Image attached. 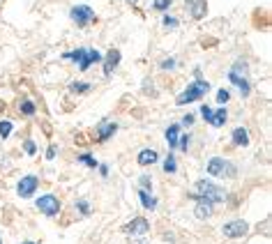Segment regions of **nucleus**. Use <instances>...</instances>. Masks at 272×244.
Wrapping results in <instances>:
<instances>
[{
    "label": "nucleus",
    "mask_w": 272,
    "mask_h": 244,
    "mask_svg": "<svg viewBox=\"0 0 272 244\" xmlns=\"http://www.w3.org/2000/svg\"><path fill=\"white\" fill-rule=\"evenodd\" d=\"M189 198L194 200H208V203H222L226 200V191L222 189L219 185H215L212 180H198L194 185V194H189Z\"/></svg>",
    "instance_id": "obj_1"
},
{
    "label": "nucleus",
    "mask_w": 272,
    "mask_h": 244,
    "mask_svg": "<svg viewBox=\"0 0 272 244\" xmlns=\"http://www.w3.org/2000/svg\"><path fill=\"white\" fill-rule=\"evenodd\" d=\"M249 67H247V60H235V65L228 69V81L240 90L242 97H249L252 92V83H249Z\"/></svg>",
    "instance_id": "obj_2"
},
{
    "label": "nucleus",
    "mask_w": 272,
    "mask_h": 244,
    "mask_svg": "<svg viewBox=\"0 0 272 244\" xmlns=\"http://www.w3.org/2000/svg\"><path fill=\"white\" fill-rule=\"evenodd\" d=\"M210 92V83L203 79H196L194 83L187 85V90H182L180 95L176 99V106H185V104H192V101H198Z\"/></svg>",
    "instance_id": "obj_3"
},
{
    "label": "nucleus",
    "mask_w": 272,
    "mask_h": 244,
    "mask_svg": "<svg viewBox=\"0 0 272 244\" xmlns=\"http://www.w3.org/2000/svg\"><path fill=\"white\" fill-rule=\"evenodd\" d=\"M235 173H237L235 166L228 164L222 157H212L208 161V175H212V178H235Z\"/></svg>",
    "instance_id": "obj_4"
},
{
    "label": "nucleus",
    "mask_w": 272,
    "mask_h": 244,
    "mask_svg": "<svg viewBox=\"0 0 272 244\" xmlns=\"http://www.w3.org/2000/svg\"><path fill=\"white\" fill-rule=\"evenodd\" d=\"M70 19L74 21L79 28H86L88 23H92V21H95V12H92L90 5H76V7H72Z\"/></svg>",
    "instance_id": "obj_5"
},
{
    "label": "nucleus",
    "mask_w": 272,
    "mask_h": 244,
    "mask_svg": "<svg viewBox=\"0 0 272 244\" xmlns=\"http://www.w3.org/2000/svg\"><path fill=\"white\" fill-rule=\"evenodd\" d=\"M35 205H37V210H40L42 215H46V217H56L58 212H60V200H58V196H53V194L40 196Z\"/></svg>",
    "instance_id": "obj_6"
},
{
    "label": "nucleus",
    "mask_w": 272,
    "mask_h": 244,
    "mask_svg": "<svg viewBox=\"0 0 272 244\" xmlns=\"http://www.w3.org/2000/svg\"><path fill=\"white\" fill-rule=\"evenodd\" d=\"M222 233H224V237H231V239L245 237V235L249 233V224L242 219H233V221H228V224L222 226Z\"/></svg>",
    "instance_id": "obj_7"
},
{
    "label": "nucleus",
    "mask_w": 272,
    "mask_h": 244,
    "mask_svg": "<svg viewBox=\"0 0 272 244\" xmlns=\"http://www.w3.org/2000/svg\"><path fill=\"white\" fill-rule=\"evenodd\" d=\"M37 187H40V178H37V175H25V178H21L19 185H16V194H19L21 198H30V196H35Z\"/></svg>",
    "instance_id": "obj_8"
},
{
    "label": "nucleus",
    "mask_w": 272,
    "mask_h": 244,
    "mask_svg": "<svg viewBox=\"0 0 272 244\" xmlns=\"http://www.w3.org/2000/svg\"><path fill=\"white\" fill-rule=\"evenodd\" d=\"M122 233L125 235H146L150 233V221L146 217H134L127 226H122Z\"/></svg>",
    "instance_id": "obj_9"
},
{
    "label": "nucleus",
    "mask_w": 272,
    "mask_h": 244,
    "mask_svg": "<svg viewBox=\"0 0 272 244\" xmlns=\"http://www.w3.org/2000/svg\"><path fill=\"white\" fill-rule=\"evenodd\" d=\"M185 5H187V10H189V14H192L194 21L206 19V14H208V3L206 0H185Z\"/></svg>",
    "instance_id": "obj_10"
},
{
    "label": "nucleus",
    "mask_w": 272,
    "mask_h": 244,
    "mask_svg": "<svg viewBox=\"0 0 272 244\" xmlns=\"http://www.w3.org/2000/svg\"><path fill=\"white\" fill-rule=\"evenodd\" d=\"M118 131V122H111V120H101L99 125H97V141L99 143H104V141H109L113 134Z\"/></svg>",
    "instance_id": "obj_11"
},
{
    "label": "nucleus",
    "mask_w": 272,
    "mask_h": 244,
    "mask_svg": "<svg viewBox=\"0 0 272 244\" xmlns=\"http://www.w3.org/2000/svg\"><path fill=\"white\" fill-rule=\"evenodd\" d=\"M99 60H104V55L99 53L97 49H86V53H83V60L79 62V69L81 72H88L95 62H99Z\"/></svg>",
    "instance_id": "obj_12"
},
{
    "label": "nucleus",
    "mask_w": 272,
    "mask_h": 244,
    "mask_svg": "<svg viewBox=\"0 0 272 244\" xmlns=\"http://www.w3.org/2000/svg\"><path fill=\"white\" fill-rule=\"evenodd\" d=\"M120 51L118 49H111L109 53H106V58H104V76H111L113 72H116V67L120 65Z\"/></svg>",
    "instance_id": "obj_13"
},
{
    "label": "nucleus",
    "mask_w": 272,
    "mask_h": 244,
    "mask_svg": "<svg viewBox=\"0 0 272 244\" xmlns=\"http://www.w3.org/2000/svg\"><path fill=\"white\" fill-rule=\"evenodd\" d=\"M136 161H139V166H152L159 161V152L152 148H146L139 152V157H136Z\"/></svg>",
    "instance_id": "obj_14"
},
{
    "label": "nucleus",
    "mask_w": 272,
    "mask_h": 244,
    "mask_svg": "<svg viewBox=\"0 0 272 244\" xmlns=\"http://www.w3.org/2000/svg\"><path fill=\"white\" fill-rule=\"evenodd\" d=\"M212 210H215V205H212V203H208V200H196L194 215H196V219H210Z\"/></svg>",
    "instance_id": "obj_15"
},
{
    "label": "nucleus",
    "mask_w": 272,
    "mask_h": 244,
    "mask_svg": "<svg viewBox=\"0 0 272 244\" xmlns=\"http://www.w3.org/2000/svg\"><path fill=\"white\" fill-rule=\"evenodd\" d=\"M231 136H233V145H237V148H247L249 145V131L245 127H235Z\"/></svg>",
    "instance_id": "obj_16"
},
{
    "label": "nucleus",
    "mask_w": 272,
    "mask_h": 244,
    "mask_svg": "<svg viewBox=\"0 0 272 244\" xmlns=\"http://www.w3.org/2000/svg\"><path fill=\"white\" fill-rule=\"evenodd\" d=\"M226 120H228V113H226V109H217V111H212V120H210V125L212 127H224L226 125Z\"/></svg>",
    "instance_id": "obj_17"
},
{
    "label": "nucleus",
    "mask_w": 272,
    "mask_h": 244,
    "mask_svg": "<svg viewBox=\"0 0 272 244\" xmlns=\"http://www.w3.org/2000/svg\"><path fill=\"white\" fill-rule=\"evenodd\" d=\"M164 136H166L168 148H178V138H180V125H171Z\"/></svg>",
    "instance_id": "obj_18"
},
{
    "label": "nucleus",
    "mask_w": 272,
    "mask_h": 244,
    "mask_svg": "<svg viewBox=\"0 0 272 244\" xmlns=\"http://www.w3.org/2000/svg\"><path fill=\"white\" fill-rule=\"evenodd\" d=\"M139 200H141V205L146 210H155L157 207V198L150 194V191H143L141 189V191H139Z\"/></svg>",
    "instance_id": "obj_19"
},
{
    "label": "nucleus",
    "mask_w": 272,
    "mask_h": 244,
    "mask_svg": "<svg viewBox=\"0 0 272 244\" xmlns=\"http://www.w3.org/2000/svg\"><path fill=\"white\" fill-rule=\"evenodd\" d=\"M19 113L25 115V118H32V115L37 113V106L32 104L30 99H23V101H19Z\"/></svg>",
    "instance_id": "obj_20"
},
{
    "label": "nucleus",
    "mask_w": 272,
    "mask_h": 244,
    "mask_svg": "<svg viewBox=\"0 0 272 244\" xmlns=\"http://www.w3.org/2000/svg\"><path fill=\"white\" fill-rule=\"evenodd\" d=\"M12 129H14V125H12V120H0V138L5 141L7 136L12 134Z\"/></svg>",
    "instance_id": "obj_21"
},
{
    "label": "nucleus",
    "mask_w": 272,
    "mask_h": 244,
    "mask_svg": "<svg viewBox=\"0 0 272 244\" xmlns=\"http://www.w3.org/2000/svg\"><path fill=\"white\" fill-rule=\"evenodd\" d=\"M161 168H164V173H176V170H178L176 157H173V155H168L166 159H164V164H161Z\"/></svg>",
    "instance_id": "obj_22"
},
{
    "label": "nucleus",
    "mask_w": 272,
    "mask_h": 244,
    "mask_svg": "<svg viewBox=\"0 0 272 244\" xmlns=\"http://www.w3.org/2000/svg\"><path fill=\"white\" fill-rule=\"evenodd\" d=\"M72 92H76V95H81V92H88L90 90V83H86V81H74V83L70 85Z\"/></svg>",
    "instance_id": "obj_23"
},
{
    "label": "nucleus",
    "mask_w": 272,
    "mask_h": 244,
    "mask_svg": "<svg viewBox=\"0 0 272 244\" xmlns=\"http://www.w3.org/2000/svg\"><path fill=\"white\" fill-rule=\"evenodd\" d=\"M79 161L83 166H88V168H97V166H99V161H97L92 155H88V152H86V155H79Z\"/></svg>",
    "instance_id": "obj_24"
},
{
    "label": "nucleus",
    "mask_w": 272,
    "mask_h": 244,
    "mask_svg": "<svg viewBox=\"0 0 272 244\" xmlns=\"http://www.w3.org/2000/svg\"><path fill=\"white\" fill-rule=\"evenodd\" d=\"M76 210H79L83 217H88V215H90V203H88L86 198H79V200H76Z\"/></svg>",
    "instance_id": "obj_25"
},
{
    "label": "nucleus",
    "mask_w": 272,
    "mask_h": 244,
    "mask_svg": "<svg viewBox=\"0 0 272 244\" xmlns=\"http://www.w3.org/2000/svg\"><path fill=\"white\" fill-rule=\"evenodd\" d=\"M171 5H173V0H155V3H152V10H157V12H166Z\"/></svg>",
    "instance_id": "obj_26"
},
{
    "label": "nucleus",
    "mask_w": 272,
    "mask_h": 244,
    "mask_svg": "<svg viewBox=\"0 0 272 244\" xmlns=\"http://www.w3.org/2000/svg\"><path fill=\"white\" fill-rule=\"evenodd\" d=\"M139 187H141L143 191H152V180H150V175H141V178H139Z\"/></svg>",
    "instance_id": "obj_27"
},
{
    "label": "nucleus",
    "mask_w": 272,
    "mask_h": 244,
    "mask_svg": "<svg viewBox=\"0 0 272 244\" xmlns=\"http://www.w3.org/2000/svg\"><path fill=\"white\" fill-rule=\"evenodd\" d=\"M189 143H192V136H189V134H185V136H180V138H178V148H180L182 152H187V150H189Z\"/></svg>",
    "instance_id": "obj_28"
},
{
    "label": "nucleus",
    "mask_w": 272,
    "mask_h": 244,
    "mask_svg": "<svg viewBox=\"0 0 272 244\" xmlns=\"http://www.w3.org/2000/svg\"><path fill=\"white\" fill-rule=\"evenodd\" d=\"M161 23H164V28H178V19L176 16H168V14H164L161 16Z\"/></svg>",
    "instance_id": "obj_29"
},
{
    "label": "nucleus",
    "mask_w": 272,
    "mask_h": 244,
    "mask_svg": "<svg viewBox=\"0 0 272 244\" xmlns=\"http://www.w3.org/2000/svg\"><path fill=\"white\" fill-rule=\"evenodd\" d=\"M231 99V92H228V90H219V92H217V104H226V101Z\"/></svg>",
    "instance_id": "obj_30"
},
{
    "label": "nucleus",
    "mask_w": 272,
    "mask_h": 244,
    "mask_svg": "<svg viewBox=\"0 0 272 244\" xmlns=\"http://www.w3.org/2000/svg\"><path fill=\"white\" fill-rule=\"evenodd\" d=\"M23 150H25V155H35V152H37V145H35V141H30V138H28V141H25V143H23Z\"/></svg>",
    "instance_id": "obj_31"
},
{
    "label": "nucleus",
    "mask_w": 272,
    "mask_h": 244,
    "mask_svg": "<svg viewBox=\"0 0 272 244\" xmlns=\"http://www.w3.org/2000/svg\"><path fill=\"white\" fill-rule=\"evenodd\" d=\"M176 62H178L176 58H166V60H161V62H159V67H161V69H173V67H176Z\"/></svg>",
    "instance_id": "obj_32"
},
{
    "label": "nucleus",
    "mask_w": 272,
    "mask_h": 244,
    "mask_svg": "<svg viewBox=\"0 0 272 244\" xmlns=\"http://www.w3.org/2000/svg\"><path fill=\"white\" fill-rule=\"evenodd\" d=\"M201 115H203V120H206V122H210V120H212V109L203 104V106H201Z\"/></svg>",
    "instance_id": "obj_33"
},
{
    "label": "nucleus",
    "mask_w": 272,
    "mask_h": 244,
    "mask_svg": "<svg viewBox=\"0 0 272 244\" xmlns=\"http://www.w3.org/2000/svg\"><path fill=\"white\" fill-rule=\"evenodd\" d=\"M182 125H185V127H192V125H194V115H192V113H187L185 118H182Z\"/></svg>",
    "instance_id": "obj_34"
},
{
    "label": "nucleus",
    "mask_w": 272,
    "mask_h": 244,
    "mask_svg": "<svg viewBox=\"0 0 272 244\" xmlns=\"http://www.w3.org/2000/svg\"><path fill=\"white\" fill-rule=\"evenodd\" d=\"M56 152H58V148L56 145H51V148L46 150V159H56Z\"/></svg>",
    "instance_id": "obj_35"
},
{
    "label": "nucleus",
    "mask_w": 272,
    "mask_h": 244,
    "mask_svg": "<svg viewBox=\"0 0 272 244\" xmlns=\"http://www.w3.org/2000/svg\"><path fill=\"white\" fill-rule=\"evenodd\" d=\"M97 168H99V175H101V178H109V166H106V164L97 166Z\"/></svg>",
    "instance_id": "obj_36"
},
{
    "label": "nucleus",
    "mask_w": 272,
    "mask_h": 244,
    "mask_svg": "<svg viewBox=\"0 0 272 244\" xmlns=\"http://www.w3.org/2000/svg\"><path fill=\"white\" fill-rule=\"evenodd\" d=\"M21 244H37V242H32V239H25V242H21Z\"/></svg>",
    "instance_id": "obj_37"
},
{
    "label": "nucleus",
    "mask_w": 272,
    "mask_h": 244,
    "mask_svg": "<svg viewBox=\"0 0 272 244\" xmlns=\"http://www.w3.org/2000/svg\"><path fill=\"white\" fill-rule=\"evenodd\" d=\"M127 3H129V5H136V3H139V0H127Z\"/></svg>",
    "instance_id": "obj_38"
},
{
    "label": "nucleus",
    "mask_w": 272,
    "mask_h": 244,
    "mask_svg": "<svg viewBox=\"0 0 272 244\" xmlns=\"http://www.w3.org/2000/svg\"><path fill=\"white\" fill-rule=\"evenodd\" d=\"M136 244H146V242H136Z\"/></svg>",
    "instance_id": "obj_39"
},
{
    "label": "nucleus",
    "mask_w": 272,
    "mask_h": 244,
    "mask_svg": "<svg viewBox=\"0 0 272 244\" xmlns=\"http://www.w3.org/2000/svg\"><path fill=\"white\" fill-rule=\"evenodd\" d=\"M0 244H3V237H0Z\"/></svg>",
    "instance_id": "obj_40"
}]
</instances>
